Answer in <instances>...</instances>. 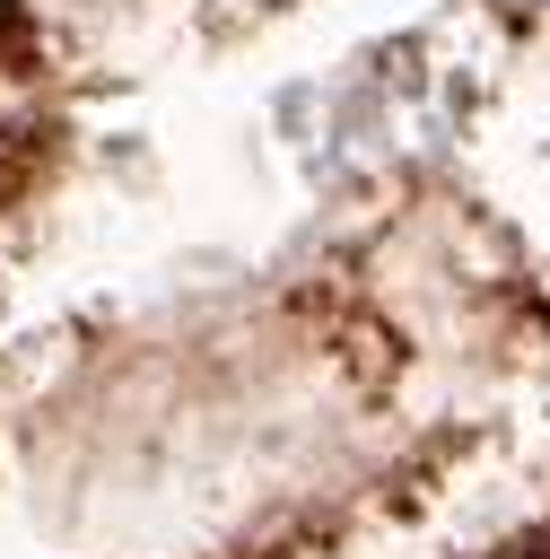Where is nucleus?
<instances>
[]
</instances>
